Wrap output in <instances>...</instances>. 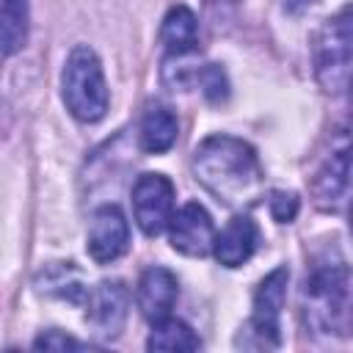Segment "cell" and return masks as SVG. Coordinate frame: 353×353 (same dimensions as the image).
<instances>
[{"label": "cell", "instance_id": "4fadbf2b", "mask_svg": "<svg viewBox=\"0 0 353 353\" xmlns=\"http://www.w3.org/2000/svg\"><path fill=\"white\" fill-rule=\"evenodd\" d=\"M160 41L176 58L193 52L196 44H199V22H196V14L188 6L168 8V14L163 19V28H160Z\"/></svg>", "mask_w": 353, "mask_h": 353}, {"label": "cell", "instance_id": "7a4b0ae2", "mask_svg": "<svg viewBox=\"0 0 353 353\" xmlns=\"http://www.w3.org/2000/svg\"><path fill=\"white\" fill-rule=\"evenodd\" d=\"M303 314L317 331L347 334L350 317V279L345 262H323L306 276L303 284Z\"/></svg>", "mask_w": 353, "mask_h": 353}, {"label": "cell", "instance_id": "9a60e30c", "mask_svg": "<svg viewBox=\"0 0 353 353\" xmlns=\"http://www.w3.org/2000/svg\"><path fill=\"white\" fill-rule=\"evenodd\" d=\"M28 0H0V52L14 55L28 41Z\"/></svg>", "mask_w": 353, "mask_h": 353}, {"label": "cell", "instance_id": "7c38bea8", "mask_svg": "<svg viewBox=\"0 0 353 353\" xmlns=\"http://www.w3.org/2000/svg\"><path fill=\"white\" fill-rule=\"evenodd\" d=\"M256 243H259L256 223L248 215H234L221 229V234H215L212 254L223 268H240L243 262L251 259V254L256 251Z\"/></svg>", "mask_w": 353, "mask_h": 353}, {"label": "cell", "instance_id": "e0dca14e", "mask_svg": "<svg viewBox=\"0 0 353 353\" xmlns=\"http://www.w3.org/2000/svg\"><path fill=\"white\" fill-rule=\"evenodd\" d=\"M39 290L44 295H55V298H66L72 303L88 298V287H83L80 273L72 268V262H55L50 265L41 279H39Z\"/></svg>", "mask_w": 353, "mask_h": 353}, {"label": "cell", "instance_id": "ac0fdd59", "mask_svg": "<svg viewBox=\"0 0 353 353\" xmlns=\"http://www.w3.org/2000/svg\"><path fill=\"white\" fill-rule=\"evenodd\" d=\"M199 85H201V94L210 99V102H223L226 94H229V83H226V74L221 72V66L210 63L199 72Z\"/></svg>", "mask_w": 353, "mask_h": 353}, {"label": "cell", "instance_id": "8fae6325", "mask_svg": "<svg viewBox=\"0 0 353 353\" xmlns=\"http://www.w3.org/2000/svg\"><path fill=\"white\" fill-rule=\"evenodd\" d=\"M176 276L165 268H149L141 273L138 281V309L149 323H157L163 317L171 314L174 303H176Z\"/></svg>", "mask_w": 353, "mask_h": 353}, {"label": "cell", "instance_id": "30bf717a", "mask_svg": "<svg viewBox=\"0 0 353 353\" xmlns=\"http://www.w3.org/2000/svg\"><path fill=\"white\" fill-rule=\"evenodd\" d=\"M347 190H350V149L347 143H342L336 152H331V157L314 174L312 193H314V204L331 212L345 207Z\"/></svg>", "mask_w": 353, "mask_h": 353}, {"label": "cell", "instance_id": "3957f363", "mask_svg": "<svg viewBox=\"0 0 353 353\" xmlns=\"http://www.w3.org/2000/svg\"><path fill=\"white\" fill-rule=\"evenodd\" d=\"M61 91L66 110L77 121L94 124L108 113V85H105L102 63L91 47L77 44L69 52L61 74Z\"/></svg>", "mask_w": 353, "mask_h": 353}, {"label": "cell", "instance_id": "5b68a950", "mask_svg": "<svg viewBox=\"0 0 353 353\" xmlns=\"http://www.w3.org/2000/svg\"><path fill=\"white\" fill-rule=\"evenodd\" d=\"M132 212L143 234H160L174 215V185L163 174H141L132 185Z\"/></svg>", "mask_w": 353, "mask_h": 353}, {"label": "cell", "instance_id": "ffe728a7", "mask_svg": "<svg viewBox=\"0 0 353 353\" xmlns=\"http://www.w3.org/2000/svg\"><path fill=\"white\" fill-rule=\"evenodd\" d=\"M36 350H80L83 345L77 339H72L69 334H61V331H47L41 334L36 342H33Z\"/></svg>", "mask_w": 353, "mask_h": 353}, {"label": "cell", "instance_id": "9c48e42d", "mask_svg": "<svg viewBox=\"0 0 353 353\" xmlns=\"http://www.w3.org/2000/svg\"><path fill=\"white\" fill-rule=\"evenodd\" d=\"M88 323L94 334L113 339L121 334L124 320L130 314V292L121 281H102L88 292Z\"/></svg>", "mask_w": 353, "mask_h": 353}, {"label": "cell", "instance_id": "8992f818", "mask_svg": "<svg viewBox=\"0 0 353 353\" xmlns=\"http://www.w3.org/2000/svg\"><path fill=\"white\" fill-rule=\"evenodd\" d=\"M287 281H290V270L287 268H276L270 270L259 287H256V295H254V314H251V323H248V331L256 334V345H279L281 336H279V317H281V309H284V301H287Z\"/></svg>", "mask_w": 353, "mask_h": 353}, {"label": "cell", "instance_id": "277c9868", "mask_svg": "<svg viewBox=\"0 0 353 353\" xmlns=\"http://www.w3.org/2000/svg\"><path fill=\"white\" fill-rule=\"evenodd\" d=\"M350 8L345 6L336 17L323 22L314 36L312 55H314V74L317 83L328 94H345L350 83Z\"/></svg>", "mask_w": 353, "mask_h": 353}, {"label": "cell", "instance_id": "ba28073f", "mask_svg": "<svg viewBox=\"0 0 353 353\" xmlns=\"http://www.w3.org/2000/svg\"><path fill=\"white\" fill-rule=\"evenodd\" d=\"M127 243H130V226H127L124 212L116 204L99 207L91 215V223H88L85 248H88L91 259L99 262V265H108V262L119 259L127 251Z\"/></svg>", "mask_w": 353, "mask_h": 353}, {"label": "cell", "instance_id": "d6986e66", "mask_svg": "<svg viewBox=\"0 0 353 353\" xmlns=\"http://www.w3.org/2000/svg\"><path fill=\"white\" fill-rule=\"evenodd\" d=\"M268 207H270V215L279 223H290L298 215V196L287 193V190H273L270 199H268Z\"/></svg>", "mask_w": 353, "mask_h": 353}, {"label": "cell", "instance_id": "2e32d148", "mask_svg": "<svg viewBox=\"0 0 353 353\" xmlns=\"http://www.w3.org/2000/svg\"><path fill=\"white\" fill-rule=\"evenodd\" d=\"M146 347L149 350H157V353H182V350H199L201 347V339L182 320L163 317V320H157L152 325V334L146 339Z\"/></svg>", "mask_w": 353, "mask_h": 353}, {"label": "cell", "instance_id": "6da1fadb", "mask_svg": "<svg viewBox=\"0 0 353 353\" xmlns=\"http://www.w3.org/2000/svg\"><path fill=\"white\" fill-rule=\"evenodd\" d=\"M196 179L226 207H251L262 196L256 152L234 135H210L193 152Z\"/></svg>", "mask_w": 353, "mask_h": 353}, {"label": "cell", "instance_id": "52a82bcc", "mask_svg": "<svg viewBox=\"0 0 353 353\" xmlns=\"http://www.w3.org/2000/svg\"><path fill=\"white\" fill-rule=\"evenodd\" d=\"M165 229L171 237V248L185 256H204L212 251L215 226H212L210 212L199 201H188L185 207H179L171 215Z\"/></svg>", "mask_w": 353, "mask_h": 353}, {"label": "cell", "instance_id": "5bb4252c", "mask_svg": "<svg viewBox=\"0 0 353 353\" xmlns=\"http://www.w3.org/2000/svg\"><path fill=\"white\" fill-rule=\"evenodd\" d=\"M179 135V124H176V116L163 108V105H154L146 110L143 121H141V149L149 152V154H163L174 146Z\"/></svg>", "mask_w": 353, "mask_h": 353}]
</instances>
